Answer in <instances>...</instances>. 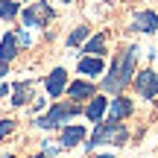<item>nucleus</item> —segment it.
I'll return each mask as SVG.
<instances>
[{
  "label": "nucleus",
  "instance_id": "f257e3e1",
  "mask_svg": "<svg viewBox=\"0 0 158 158\" xmlns=\"http://www.w3.org/2000/svg\"><path fill=\"white\" fill-rule=\"evenodd\" d=\"M138 56H141V47L138 44H123L117 53H114L111 64L106 68V73H102V94H123L126 88L132 85V79L138 73Z\"/></svg>",
  "mask_w": 158,
  "mask_h": 158
},
{
  "label": "nucleus",
  "instance_id": "f03ea898",
  "mask_svg": "<svg viewBox=\"0 0 158 158\" xmlns=\"http://www.w3.org/2000/svg\"><path fill=\"white\" fill-rule=\"evenodd\" d=\"M129 143V126L123 120H102V123L94 126V132L85 141V152H94L97 147H126Z\"/></svg>",
  "mask_w": 158,
  "mask_h": 158
},
{
  "label": "nucleus",
  "instance_id": "7ed1b4c3",
  "mask_svg": "<svg viewBox=\"0 0 158 158\" xmlns=\"http://www.w3.org/2000/svg\"><path fill=\"white\" fill-rule=\"evenodd\" d=\"M79 114H82V106H79V102H73V100H53L50 106H47V111L32 120V126H38V129H44V132H53V129L59 132L64 123H70Z\"/></svg>",
  "mask_w": 158,
  "mask_h": 158
},
{
  "label": "nucleus",
  "instance_id": "20e7f679",
  "mask_svg": "<svg viewBox=\"0 0 158 158\" xmlns=\"http://www.w3.org/2000/svg\"><path fill=\"white\" fill-rule=\"evenodd\" d=\"M18 21L27 29H47L56 21V6H53L50 0H32L29 6H21Z\"/></svg>",
  "mask_w": 158,
  "mask_h": 158
},
{
  "label": "nucleus",
  "instance_id": "39448f33",
  "mask_svg": "<svg viewBox=\"0 0 158 158\" xmlns=\"http://www.w3.org/2000/svg\"><path fill=\"white\" fill-rule=\"evenodd\" d=\"M132 88L138 91L141 100H155L158 97V70H152V68L138 70L135 79H132Z\"/></svg>",
  "mask_w": 158,
  "mask_h": 158
},
{
  "label": "nucleus",
  "instance_id": "423d86ee",
  "mask_svg": "<svg viewBox=\"0 0 158 158\" xmlns=\"http://www.w3.org/2000/svg\"><path fill=\"white\" fill-rule=\"evenodd\" d=\"M64 94L70 97L73 102H79V106H85V102L91 100L94 94H100V85L94 82V79H85V76H76V79H70L68 82V91Z\"/></svg>",
  "mask_w": 158,
  "mask_h": 158
},
{
  "label": "nucleus",
  "instance_id": "0eeeda50",
  "mask_svg": "<svg viewBox=\"0 0 158 158\" xmlns=\"http://www.w3.org/2000/svg\"><path fill=\"white\" fill-rule=\"evenodd\" d=\"M129 32L138 35H155L158 32V12L155 9H138L129 21Z\"/></svg>",
  "mask_w": 158,
  "mask_h": 158
},
{
  "label": "nucleus",
  "instance_id": "6e6552de",
  "mask_svg": "<svg viewBox=\"0 0 158 158\" xmlns=\"http://www.w3.org/2000/svg\"><path fill=\"white\" fill-rule=\"evenodd\" d=\"M68 70L59 64V68H53L50 73H47L44 79H41V85H44V94L50 97V100H62V94L68 91Z\"/></svg>",
  "mask_w": 158,
  "mask_h": 158
},
{
  "label": "nucleus",
  "instance_id": "1a4fd4ad",
  "mask_svg": "<svg viewBox=\"0 0 158 158\" xmlns=\"http://www.w3.org/2000/svg\"><path fill=\"white\" fill-rule=\"evenodd\" d=\"M32 100H35V79H18V82H12V94H9L12 108L32 106Z\"/></svg>",
  "mask_w": 158,
  "mask_h": 158
},
{
  "label": "nucleus",
  "instance_id": "9d476101",
  "mask_svg": "<svg viewBox=\"0 0 158 158\" xmlns=\"http://www.w3.org/2000/svg\"><path fill=\"white\" fill-rule=\"evenodd\" d=\"M85 141H88V129H85L82 123H64L62 129H59V143H62V149H79Z\"/></svg>",
  "mask_w": 158,
  "mask_h": 158
},
{
  "label": "nucleus",
  "instance_id": "9b49d317",
  "mask_svg": "<svg viewBox=\"0 0 158 158\" xmlns=\"http://www.w3.org/2000/svg\"><path fill=\"white\" fill-rule=\"evenodd\" d=\"M82 114H85V120H91L94 126L102 123L106 114H108V97H106V94H94V97L82 106Z\"/></svg>",
  "mask_w": 158,
  "mask_h": 158
},
{
  "label": "nucleus",
  "instance_id": "f8f14e48",
  "mask_svg": "<svg viewBox=\"0 0 158 158\" xmlns=\"http://www.w3.org/2000/svg\"><path fill=\"white\" fill-rule=\"evenodd\" d=\"M76 73L85 79H97L106 73V56H79L76 59Z\"/></svg>",
  "mask_w": 158,
  "mask_h": 158
},
{
  "label": "nucleus",
  "instance_id": "ddd939ff",
  "mask_svg": "<svg viewBox=\"0 0 158 158\" xmlns=\"http://www.w3.org/2000/svg\"><path fill=\"white\" fill-rule=\"evenodd\" d=\"M132 114H135V102L126 94H114L111 100H108V114H106L108 120H126V117H132Z\"/></svg>",
  "mask_w": 158,
  "mask_h": 158
},
{
  "label": "nucleus",
  "instance_id": "4468645a",
  "mask_svg": "<svg viewBox=\"0 0 158 158\" xmlns=\"http://www.w3.org/2000/svg\"><path fill=\"white\" fill-rule=\"evenodd\" d=\"M18 56H21V44H18L15 29L0 32V62H3V64H12Z\"/></svg>",
  "mask_w": 158,
  "mask_h": 158
},
{
  "label": "nucleus",
  "instance_id": "2eb2a0df",
  "mask_svg": "<svg viewBox=\"0 0 158 158\" xmlns=\"http://www.w3.org/2000/svg\"><path fill=\"white\" fill-rule=\"evenodd\" d=\"M82 56H106L108 53V32H91V38L79 47Z\"/></svg>",
  "mask_w": 158,
  "mask_h": 158
},
{
  "label": "nucleus",
  "instance_id": "dca6fc26",
  "mask_svg": "<svg viewBox=\"0 0 158 158\" xmlns=\"http://www.w3.org/2000/svg\"><path fill=\"white\" fill-rule=\"evenodd\" d=\"M88 38H91V27H88V23H76V27L68 32L64 44H68V47H82Z\"/></svg>",
  "mask_w": 158,
  "mask_h": 158
},
{
  "label": "nucleus",
  "instance_id": "f3484780",
  "mask_svg": "<svg viewBox=\"0 0 158 158\" xmlns=\"http://www.w3.org/2000/svg\"><path fill=\"white\" fill-rule=\"evenodd\" d=\"M21 15V0H0V21L12 23Z\"/></svg>",
  "mask_w": 158,
  "mask_h": 158
},
{
  "label": "nucleus",
  "instance_id": "a211bd4d",
  "mask_svg": "<svg viewBox=\"0 0 158 158\" xmlns=\"http://www.w3.org/2000/svg\"><path fill=\"white\" fill-rule=\"evenodd\" d=\"M15 35H18V44H21V50H29V47H32V32H29L27 27H18Z\"/></svg>",
  "mask_w": 158,
  "mask_h": 158
},
{
  "label": "nucleus",
  "instance_id": "6ab92c4d",
  "mask_svg": "<svg viewBox=\"0 0 158 158\" xmlns=\"http://www.w3.org/2000/svg\"><path fill=\"white\" fill-rule=\"evenodd\" d=\"M15 129H18V120H15V117H0V141L9 138Z\"/></svg>",
  "mask_w": 158,
  "mask_h": 158
},
{
  "label": "nucleus",
  "instance_id": "aec40b11",
  "mask_svg": "<svg viewBox=\"0 0 158 158\" xmlns=\"http://www.w3.org/2000/svg\"><path fill=\"white\" fill-rule=\"evenodd\" d=\"M41 152H44L47 158H59V155H62V143H53V141H44V143H41Z\"/></svg>",
  "mask_w": 158,
  "mask_h": 158
},
{
  "label": "nucleus",
  "instance_id": "412c9836",
  "mask_svg": "<svg viewBox=\"0 0 158 158\" xmlns=\"http://www.w3.org/2000/svg\"><path fill=\"white\" fill-rule=\"evenodd\" d=\"M9 94H12V82H3L0 79V100H9Z\"/></svg>",
  "mask_w": 158,
  "mask_h": 158
},
{
  "label": "nucleus",
  "instance_id": "4be33fe9",
  "mask_svg": "<svg viewBox=\"0 0 158 158\" xmlns=\"http://www.w3.org/2000/svg\"><path fill=\"white\" fill-rule=\"evenodd\" d=\"M44 106H47V100L35 97V100H32V106H29V108H32V111H44Z\"/></svg>",
  "mask_w": 158,
  "mask_h": 158
},
{
  "label": "nucleus",
  "instance_id": "5701e85b",
  "mask_svg": "<svg viewBox=\"0 0 158 158\" xmlns=\"http://www.w3.org/2000/svg\"><path fill=\"white\" fill-rule=\"evenodd\" d=\"M94 158H114V155H108V152H91Z\"/></svg>",
  "mask_w": 158,
  "mask_h": 158
},
{
  "label": "nucleus",
  "instance_id": "b1692460",
  "mask_svg": "<svg viewBox=\"0 0 158 158\" xmlns=\"http://www.w3.org/2000/svg\"><path fill=\"white\" fill-rule=\"evenodd\" d=\"M27 158H47L44 152H32V155H27Z\"/></svg>",
  "mask_w": 158,
  "mask_h": 158
},
{
  "label": "nucleus",
  "instance_id": "393cba45",
  "mask_svg": "<svg viewBox=\"0 0 158 158\" xmlns=\"http://www.w3.org/2000/svg\"><path fill=\"white\" fill-rule=\"evenodd\" d=\"M59 3H73V0H59Z\"/></svg>",
  "mask_w": 158,
  "mask_h": 158
},
{
  "label": "nucleus",
  "instance_id": "a878e982",
  "mask_svg": "<svg viewBox=\"0 0 158 158\" xmlns=\"http://www.w3.org/2000/svg\"><path fill=\"white\" fill-rule=\"evenodd\" d=\"M155 59H158V50H155Z\"/></svg>",
  "mask_w": 158,
  "mask_h": 158
}]
</instances>
